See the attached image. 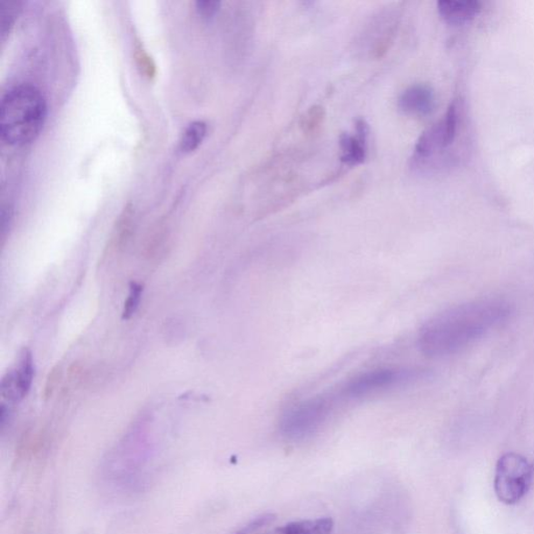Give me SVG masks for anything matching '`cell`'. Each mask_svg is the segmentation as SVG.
<instances>
[{
    "label": "cell",
    "mask_w": 534,
    "mask_h": 534,
    "mask_svg": "<svg viewBox=\"0 0 534 534\" xmlns=\"http://www.w3.org/2000/svg\"><path fill=\"white\" fill-rule=\"evenodd\" d=\"M272 516H264L256 519V521L252 522L250 526H248V531H252L254 529H260L266 524H269L272 521Z\"/></svg>",
    "instance_id": "cell-17"
},
{
    "label": "cell",
    "mask_w": 534,
    "mask_h": 534,
    "mask_svg": "<svg viewBox=\"0 0 534 534\" xmlns=\"http://www.w3.org/2000/svg\"><path fill=\"white\" fill-rule=\"evenodd\" d=\"M47 114L46 100L31 84H20L3 97L0 105V134L11 145L33 142L44 128Z\"/></svg>",
    "instance_id": "cell-2"
},
{
    "label": "cell",
    "mask_w": 534,
    "mask_h": 534,
    "mask_svg": "<svg viewBox=\"0 0 534 534\" xmlns=\"http://www.w3.org/2000/svg\"><path fill=\"white\" fill-rule=\"evenodd\" d=\"M19 10V3L9 0V2H3L2 8H0V27H2V36L5 39L6 34L9 33L11 26L17 16Z\"/></svg>",
    "instance_id": "cell-13"
},
{
    "label": "cell",
    "mask_w": 534,
    "mask_h": 534,
    "mask_svg": "<svg viewBox=\"0 0 534 534\" xmlns=\"http://www.w3.org/2000/svg\"><path fill=\"white\" fill-rule=\"evenodd\" d=\"M143 288L142 285L136 282H131L130 284V294L128 299L124 302V307L123 312V319L129 320L133 314L136 312L142 299Z\"/></svg>",
    "instance_id": "cell-14"
},
{
    "label": "cell",
    "mask_w": 534,
    "mask_h": 534,
    "mask_svg": "<svg viewBox=\"0 0 534 534\" xmlns=\"http://www.w3.org/2000/svg\"><path fill=\"white\" fill-rule=\"evenodd\" d=\"M435 94L426 84H417L403 91L398 101V107L405 115L425 117L430 115L435 108Z\"/></svg>",
    "instance_id": "cell-7"
},
{
    "label": "cell",
    "mask_w": 534,
    "mask_h": 534,
    "mask_svg": "<svg viewBox=\"0 0 534 534\" xmlns=\"http://www.w3.org/2000/svg\"><path fill=\"white\" fill-rule=\"evenodd\" d=\"M238 534H245V533H238Z\"/></svg>",
    "instance_id": "cell-18"
},
{
    "label": "cell",
    "mask_w": 534,
    "mask_h": 534,
    "mask_svg": "<svg viewBox=\"0 0 534 534\" xmlns=\"http://www.w3.org/2000/svg\"><path fill=\"white\" fill-rule=\"evenodd\" d=\"M509 313V305L500 300L475 301L449 309L420 329L419 347L430 357L454 354L481 339Z\"/></svg>",
    "instance_id": "cell-1"
},
{
    "label": "cell",
    "mask_w": 534,
    "mask_h": 534,
    "mask_svg": "<svg viewBox=\"0 0 534 534\" xmlns=\"http://www.w3.org/2000/svg\"><path fill=\"white\" fill-rule=\"evenodd\" d=\"M326 118V111L321 105H313L309 109L301 119V129L306 135H313L318 133L324 124Z\"/></svg>",
    "instance_id": "cell-12"
},
{
    "label": "cell",
    "mask_w": 534,
    "mask_h": 534,
    "mask_svg": "<svg viewBox=\"0 0 534 534\" xmlns=\"http://www.w3.org/2000/svg\"><path fill=\"white\" fill-rule=\"evenodd\" d=\"M207 134V124L202 121H195L189 124L183 133L180 149L184 153H191L198 147L205 139Z\"/></svg>",
    "instance_id": "cell-11"
},
{
    "label": "cell",
    "mask_w": 534,
    "mask_h": 534,
    "mask_svg": "<svg viewBox=\"0 0 534 534\" xmlns=\"http://www.w3.org/2000/svg\"><path fill=\"white\" fill-rule=\"evenodd\" d=\"M534 477V465L518 453L501 456L497 462L494 487L502 503L514 505L529 493Z\"/></svg>",
    "instance_id": "cell-6"
},
{
    "label": "cell",
    "mask_w": 534,
    "mask_h": 534,
    "mask_svg": "<svg viewBox=\"0 0 534 534\" xmlns=\"http://www.w3.org/2000/svg\"><path fill=\"white\" fill-rule=\"evenodd\" d=\"M369 124L364 119H357L355 135L342 134L340 139L341 163L353 167L364 163L368 156Z\"/></svg>",
    "instance_id": "cell-8"
},
{
    "label": "cell",
    "mask_w": 534,
    "mask_h": 534,
    "mask_svg": "<svg viewBox=\"0 0 534 534\" xmlns=\"http://www.w3.org/2000/svg\"><path fill=\"white\" fill-rule=\"evenodd\" d=\"M339 402L334 391L302 400L285 412L281 420V431L292 440L309 437L320 430Z\"/></svg>",
    "instance_id": "cell-4"
},
{
    "label": "cell",
    "mask_w": 534,
    "mask_h": 534,
    "mask_svg": "<svg viewBox=\"0 0 534 534\" xmlns=\"http://www.w3.org/2000/svg\"><path fill=\"white\" fill-rule=\"evenodd\" d=\"M195 5L200 15L205 18L215 16V14L219 12L221 6V3L215 2V0H198Z\"/></svg>",
    "instance_id": "cell-16"
},
{
    "label": "cell",
    "mask_w": 534,
    "mask_h": 534,
    "mask_svg": "<svg viewBox=\"0 0 534 534\" xmlns=\"http://www.w3.org/2000/svg\"><path fill=\"white\" fill-rule=\"evenodd\" d=\"M482 4L476 0L467 2H440L438 11L446 24L454 26L465 25L480 15Z\"/></svg>",
    "instance_id": "cell-9"
},
{
    "label": "cell",
    "mask_w": 534,
    "mask_h": 534,
    "mask_svg": "<svg viewBox=\"0 0 534 534\" xmlns=\"http://www.w3.org/2000/svg\"><path fill=\"white\" fill-rule=\"evenodd\" d=\"M461 122V110L454 101L440 122L421 134L414 147L413 163L418 167L427 165L447 153L458 139Z\"/></svg>",
    "instance_id": "cell-5"
},
{
    "label": "cell",
    "mask_w": 534,
    "mask_h": 534,
    "mask_svg": "<svg viewBox=\"0 0 534 534\" xmlns=\"http://www.w3.org/2000/svg\"><path fill=\"white\" fill-rule=\"evenodd\" d=\"M62 377V368L61 365L57 364L55 367L49 371V374L46 379V383L44 386V397L47 400L51 399L54 395L55 389L60 382V379Z\"/></svg>",
    "instance_id": "cell-15"
},
{
    "label": "cell",
    "mask_w": 534,
    "mask_h": 534,
    "mask_svg": "<svg viewBox=\"0 0 534 534\" xmlns=\"http://www.w3.org/2000/svg\"><path fill=\"white\" fill-rule=\"evenodd\" d=\"M16 381L21 400L27 396L31 390L34 378V360L30 349L25 348L19 368L15 371Z\"/></svg>",
    "instance_id": "cell-10"
},
{
    "label": "cell",
    "mask_w": 534,
    "mask_h": 534,
    "mask_svg": "<svg viewBox=\"0 0 534 534\" xmlns=\"http://www.w3.org/2000/svg\"><path fill=\"white\" fill-rule=\"evenodd\" d=\"M421 371L409 368H381L350 378L335 391L340 400H360L402 388L423 377Z\"/></svg>",
    "instance_id": "cell-3"
}]
</instances>
